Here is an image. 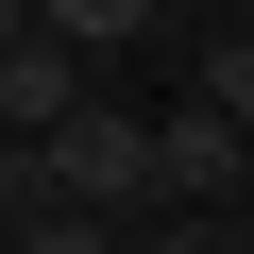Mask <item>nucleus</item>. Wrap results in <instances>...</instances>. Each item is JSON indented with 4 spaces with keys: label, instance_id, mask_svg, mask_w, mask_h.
<instances>
[{
    "label": "nucleus",
    "instance_id": "nucleus-4",
    "mask_svg": "<svg viewBox=\"0 0 254 254\" xmlns=\"http://www.w3.org/2000/svg\"><path fill=\"white\" fill-rule=\"evenodd\" d=\"M170 17V0H34V34H68V51H136Z\"/></svg>",
    "mask_w": 254,
    "mask_h": 254
},
{
    "label": "nucleus",
    "instance_id": "nucleus-8",
    "mask_svg": "<svg viewBox=\"0 0 254 254\" xmlns=\"http://www.w3.org/2000/svg\"><path fill=\"white\" fill-rule=\"evenodd\" d=\"M17 34H34V0H0V51H17Z\"/></svg>",
    "mask_w": 254,
    "mask_h": 254
},
{
    "label": "nucleus",
    "instance_id": "nucleus-6",
    "mask_svg": "<svg viewBox=\"0 0 254 254\" xmlns=\"http://www.w3.org/2000/svg\"><path fill=\"white\" fill-rule=\"evenodd\" d=\"M203 102H220V119H254V34H220V51H203Z\"/></svg>",
    "mask_w": 254,
    "mask_h": 254
},
{
    "label": "nucleus",
    "instance_id": "nucleus-2",
    "mask_svg": "<svg viewBox=\"0 0 254 254\" xmlns=\"http://www.w3.org/2000/svg\"><path fill=\"white\" fill-rule=\"evenodd\" d=\"M237 170H254V119H220V102L187 85V102L153 119V187H237Z\"/></svg>",
    "mask_w": 254,
    "mask_h": 254
},
{
    "label": "nucleus",
    "instance_id": "nucleus-1",
    "mask_svg": "<svg viewBox=\"0 0 254 254\" xmlns=\"http://www.w3.org/2000/svg\"><path fill=\"white\" fill-rule=\"evenodd\" d=\"M0 187H17V203H153V119L136 102H68L51 119V136H17V170H0Z\"/></svg>",
    "mask_w": 254,
    "mask_h": 254
},
{
    "label": "nucleus",
    "instance_id": "nucleus-5",
    "mask_svg": "<svg viewBox=\"0 0 254 254\" xmlns=\"http://www.w3.org/2000/svg\"><path fill=\"white\" fill-rule=\"evenodd\" d=\"M17 254H119L102 203H17Z\"/></svg>",
    "mask_w": 254,
    "mask_h": 254
},
{
    "label": "nucleus",
    "instance_id": "nucleus-7",
    "mask_svg": "<svg viewBox=\"0 0 254 254\" xmlns=\"http://www.w3.org/2000/svg\"><path fill=\"white\" fill-rule=\"evenodd\" d=\"M136 254H220V237H187V220H170V237H136Z\"/></svg>",
    "mask_w": 254,
    "mask_h": 254
},
{
    "label": "nucleus",
    "instance_id": "nucleus-3",
    "mask_svg": "<svg viewBox=\"0 0 254 254\" xmlns=\"http://www.w3.org/2000/svg\"><path fill=\"white\" fill-rule=\"evenodd\" d=\"M68 102H85V51L68 34H17V51H0V136H51Z\"/></svg>",
    "mask_w": 254,
    "mask_h": 254
}]
</instances>
